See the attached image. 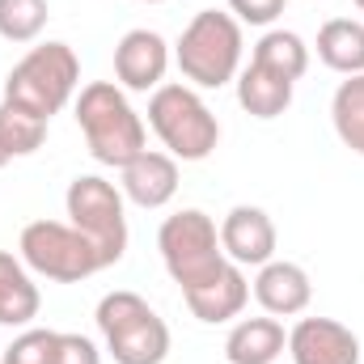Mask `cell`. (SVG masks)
<instances>
[{"label": "cell", "mask_w": 364, "mask_h": 364, "mask_svg": "<svg viewBox=\"0 0 364 364\" xmlns=\"http://www.w3.org/2000/svg\"><path fill=\"white\" fill-rule=\"evenodd\" d=\"M149 127L174 161H203L220 144V123L212 106L191 85H161L149 97Z\"/></svg>", "instance_id": "5"}, {"label": "cell", "mask_w": 364, "mask_h": 364, "mask_svg": "<svg viewBox=\"0 0 364 364\" xmlns=\"http://www.w3.org/2000/svg\"><path fill=\"white\" fill-rule=\"evenodd\" d=\"M250 64H263V68H272V73L288 77V81L296 85V81L309 73V47H305V38L292 34V30H267V34L255 43Z\"/></svg>", "instance_id": "19"}, {"label": "cell", "mask_w": 364, "mask_h": 364, "mask_svg": "<svg viewBox=\"0 0 364 364\" xmlns=\"http://www.w3.org/2000/svg\"><path fill=\"white\" fill-rule=\"evenodd\" d=\"M288 0H229V13L242 26H272L275 17L284 13Z\"/></svg>", "instance_id": "24"}, {"label": "cell", "mask_w": 364, "mask_h": 364, "mask_svg": "<svg viewBox=\"0 0 364 364\" xmlns=\"http://www.w3.org/2000/svg\"><path fill=\"white\" fill-rule=\"evenodd\" d=\"M292 364H360V339L335 318H301L288 331Z\"/></svg>", "instance_id": "11"}, {"label": "cell", "mask_w": 364, "mask_h": 364, "mask_svg": "<svg viewBox=\"0 0 364 364\" xmlns=\"http://www.w3.org/2000/svg\"><path fill=\"white\" fill-rule=\"evenodd\" d=\"M318 60L331 73L360 77L364 73V21H356V17H331L318 30Z\"/></svg>", "instance_id": "18"}, {"label": "cell", "mask_w": 364, "mask_h": 364, "mask_svg": "<svg viewBox=\"0 0 364 364\" xmlns=\"http://www.w3.org/2000/svg\"><path fill=\"white\" fill-rule=\"evenodd\" d=\"M77 85H81L77 51L68 43H43V47H30L4 77V106H17L51 123V114H60L73 102Z\"/></svg>", "instance_id": "3"}, {"label": "cell", "mask_w": 364, "mask_h": 364, "mask_svg": "<svg viewBox=\"0 0 364 364\" xmlns=\"http://www.w3.org/2000/svg\"><path fill=\"white\" fill-rule=\"evenodd\" d=\"M284 348H288V335H284V326L275 322L272 314L267 318H242L229 331V339H225V360L229 364H275Z\"/></svg>", "instance_id": "15"}, {"label": "cell", "mask_w": 364, "mask_h": 364, "mask_svg": "<svg viewBox=\"0 0 364 364\" xmlns=\"http://www.w3.org/2000/svg\"><path fill=\"white\" fill-rule=\"evenodd\" d=\"M242 51H246L242 21L233 13H220V9L195 13L174 43L178 73L191 81V90H220V85L237 81Z\"/></svg>", "instance_id": "2"}, {"label": "cell", "mask_w": 364, "mask_h": 364, "mask_svg": "<svg viewBox=\"0 0 364 364\" xmlns=\"http://www.w3.org/2000/svg\"><path fill=\"white\" fill-rule=\"evenodd\" d=\"M93 318L114 364H161L170 356V326L140 292H106Z\"/></svg>", "instance_id": "4"}, {"label": "cell", "mask_w": 364, "mask_h": 364, "mask_svg": "<svg viewBox=\"0 0 364 364\" xmlns=\"http://www.w3.org/2000/svg\"><path fill=\"white\" fill-rule=\"evenodd\" d=\"M38 284L21 259L0 250V326H30L38 318Z\"/></svg>", "instance_id": "16"}, {"label": "cell", "mask_w": 364, "mask_h": 364, "mask_svg": "<svg viewBox=\"0 0 364 364\" xmlns=\"http://www.w3.org/2000/svg\"><path fill=\"white\" fill-rule=\"evenodd\" d=\"M123 199H132L136 208H166L174 195H178V161L170 153H157V149H144L136 161H127L123 170Z\"/></svg>", "instance_id": "12"}, {"label": "cell", "mask_w": 364, "mask_h": 364, "mask_svg": "<svg viewBox=\"0 0 364 364\" xmlns=\"http://www.w3.org/2000/svg\"><path fill=\"white\" fill-rule=\"evenodd\" d=\"M77 127L90 144L93 161L123 170L127 161H136L149 149V132L144 119L136 114V106L127 102V93L114 81H90L77 97Z\"/></svg>", "instance_id": "1"}, {"label": "cell", "mask_w": 364, "mask_h": 364, "mask_svg": "<svg viewBox=\"0 0 364 364\" xmlns=\"http://www.w3.org/2000/svg\"><path fill=\"white\" fill-rule=\"evenodd\" d=\"M55 364H102V352L90 335H77V331H60V343H55Z\"/></svg>", "instance_id": "23"}, {"label": "cell", "mask_w": 364, "mask_h": 364, "mask_svg": "<svg viewBox=\"0 0 364 364\" xmlns=\"http://www.w3.org/2000/svg\"><path fill=\"white\" fill-rule=\"evenodd\" d=\"M352 4H356V9H360V13H364V0H352Z\"/></svg>", "instance_id": "26"}, {"label": "cell", "mask_w": 364, "mask_h": 364, "mask_svg": "<svg viewBox=\"0 0 364 364\" xmlns=\"http://www.w3.org/2000/svg\"><path fill=\"white\" fill-rule=\"evenodd\" d=\"M182 301H186V309H191L199 322L220 326V322L242 318V309H246V301H250V284H246V275H242L237 263H225L208 284L182 292Z\"/></svg>", "instance_id": "14"}, {"label": "cell", "mask_w": 364, "mask_h": 364, "mask_svg": "<svg viewBox=\"0 0 364 364\" xmlns=\"http://www.w3.org/2000/svg\"><path fill=\"white\" fill-rule=\"evenodd\" d=\"M233 85H237L242 110L255 114V119H279V114L292 106V81L279 77V73H272V68H263V64L242 68Z\"/></svg>", "instance_id": "17"}, {"label": "cell", "mask_w": 364, "mask_h": 364, "mask_svg": "<svg viewBox=\"0 0 364 364\" xmlns=\"http://www.w3.org/2000/svg\"><path fill=\"white\" fill-rule=\"evenodd\" d=\"M55 343H60V331L26 326V331L0 352V364H55Z\"/></svg>", "instance_id": "22"}, {"label": "cell", "mask_w": 364, "mask_h": 364, "mask_svg": "<svg viewBox=\"0 0 364 364\" xmlns=\"http://www.w3.org/2000/svg\"><path fill=\"white\" fill-rule=\"evenodd\" d=\"M331 123H335V136L356 157H364V73L339 81V90L331 97Z\"/></svg>", "instance_id": "20"}, {"label": "cell", "mask_w": 364, "mask_h": 364, "mask_svg": "<svg viewBox=\"0 0 364 364\" xmlns=\"http://www.w3.org/2000/svg\"><path fill=\"white\" fill-rule=\"evenodd\" d=\"M47 0H0V38L4 43H34L47 26Z\"/></svg>", "instance_id": "21"}, {"label": "cell", "mask_w": 364, "mask_h": 364, "mask_svg": "<svg viewBox=\"0 0 364 364\" xmlns=\"http://www.w3.org/2000/svg\"><path fill=\"white\" fill-rule=\"evenodd\" d=\"M17 250L30 272L55 284H81L90 275L106 272L97 246L77 225H64V220H30L17 237Z\"/></svg>", "instance_id": "7"}, {"label": "cell", "mask_w": 364, "mask_h": 364, "mask_svg": "<svg viewBox=\"0 0 364 364\" xmlns=\"http://www.w3.org/2000/svg\"><path fill=\"white\" fill-rule=\"evenodd\" d=\"M140 4H161V0H140Z\"/></svg>", "instance_id": "27"}, {"label": "cell", "mask_w": 364, "mask_h": 364, "mask_svg": "<svg viewBox=\"0 0 364 364\" xmlns=\"http://www.w3.org/2000/svg\"><path fill=\"white\" fill-rule=\"evenodd\" d=\"M220 250L237 267H263L275 259V225L255 203H237L220 220Z\"/></svg>", "instance_id": "10"}, {"label": "cell", "mask_w": 364, "mask_h": 364, "mask_svg": "<svg viewBox=\"0 0 364 364\" xmlns=\"http://www.w3.org/2000/svg\"><path fill=\"white\" fill-rule=\"evenodd\" d=\"M170 73V43L157 30H127L114 43V85L132 93H149L166 85Z\"/></svg>", "instance_id": "9"}, {"label": "cell", "mask_w": 364, "mask_h": 364, "mask_svg": "<svg viewBox=\"0 0 364 364\" xmlns=\"http://www.w3.org/2000/svg\"><path fill=\"white\" fill-rule=\"evenodd\" d=\"M157 250H161V263H166L170 279L178 284L182 292L208 284L229 263L225 250H220V225L208 212H199V208H182V212L161 220Z\"/></svg>", "instance_id": "6"}, {"label": "cell", "mask_w": 364, "mask_h": 364, "mask_svg": "<svg viewBox=\"0 0 364 364\" xmlns=\"http://www.w3.org/2000/svg\"><path fill=\"white\" fill-rule=\"evenodd\" d=\"M309 296H314L309 272L296 267V263H288V259H272L255 275V301L272 318H296V314H305Z\"/></svg>", "instance_id": "13"}, {"label": "cell", "mask_w": 364, "mask_h": 364, "mask_svg": "<svg viewBox=\"0 0 364 364\" xmlns=\"http://www.w3.org/2000/svg\"><path fill=\"white\" fill-rule=\"evenodd\" d=\"M13 157H17V153H13V144H9V136H4V127H0V170H4Z\"/></svg>", "instance_id": "25"}, {"label": "cell", "mask_w": 364, "mask_h": 364, "mask_svg": "<svg viewBox=\"0 0 364 364\" xmlns=\"http://www.w3.org/2000/svg\"><path fill=\"white\" fill-rule=\"evenodd\" d=\"M68 225H77L102 255V267H114L127 255V212H123V191L102 174H81L68 182L64 195Z\"/></svg>", "instance_id": "8"}]
</instances>
